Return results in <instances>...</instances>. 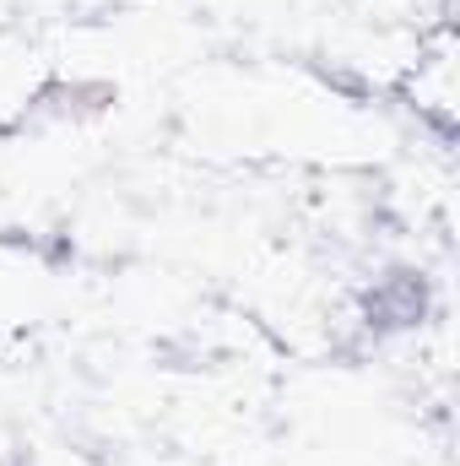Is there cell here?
Returning a JSON list of instances; mask_svg holds the SVG:
<instances>
[{
    "label": "cell",
    "instance_id": "6da1fadb",
    "mask_svg": "<svg viewBox=\"0 0 460 466\" xmlns=\"http://www.w3.org/2000/svg\"><path fill=\"white\" fill-rule=\"evenodd\" d=\"M395 104L417 119V136L450 147L460 125V66H455V22L439 16L417 33V55L395 82Z\"/></svg>",
    "mask_w": 460,
    "mask_h": 466
},
{
    "label": "cell",
    "instance_id": "7a4b0ae2",
    "mask_svg": "<svg viewBox=\"0 0 460 466\" xmlns=\"http://www.w3.org/2000/svg\"><path fill=\"white\" fill-rule=\"evenodd\" d=\"M55 304V260L27 233H0V342H22Z\"/></svg>",
    "mask_w": 460,
    "mask_h": 466
}]
</instances>
